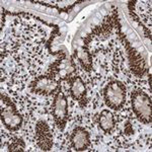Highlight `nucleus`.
<instances>
[{
	"instance_id": "f257e3e1",
	"label": "nucleus",
	"mask_w": 152,
	"mask_h": 152,
	"mask_svg": "<svg viewBox=\"0 0 152 152\" xmlns=\"http://www.w3.org/2000/svg\"><path fill=\"white\" fill-rule=\"evenodd\" d=\"M132 109L136 117L144 124L152 122V104L151 99L142 90H135L131 95Z\"/></svg>"
},
{
	"instance_id": "f03ea898",
	"label": "nucleus",
	"mask_w": 152,
	"mask_h": 152,
	"mask_svg": "<svg viewBox=\"0 0 152 152\" xmlns=\"http://www.w3.org/2000/svg\"><path fill=\"white\" fill-rule=\"evenodd\" d=\"M1 121L10 132L18 131L23 125V117L11 100L1 95Z\"/></svg>"
},
{
	"instance_id": "7ed1b4c3",
	"label": "nucleus",
	"mask_w": 152,
	"mask_h": 152,
	"mask_svg": "<svg viewBox=\"0 0 152 152\" xmlns=\"http://www.w3.org/2000/svg\"><path fill=\"white\" fill-rule=\"evenodd\" d=\"M104 102L110 109L120 110L126 102V87L121 81H111L104 89Z\"/></svg>"
},
{
	"instance_id": "20e7f679",
	"label": "nucleus",
	"mask_w": 152,
	"mask_h": 152,
	"mask_svg": "<svg viewBox=\"0 0 152 152\" xmlns=\"http://www.w3.org/2000/svg\"><path fill=\"white\" fill-rule=\"evenodd\" d=\"M52 113L57 127L63 131L68 120V102L61 88L56 92L54 97Z\"/></svg>"
},
{
	"instance_id": "39448f33",
	"label": "nucleus",
	"mask_w": 152,
	"mask_h": 152,
	"mask_svg": "<svg viewBox=\"0 0 152 152\" xmlns=\"http://www.w3.org/2000/svg\"><path fill=\"white\" fill-rule=\"evenodd\" d=\"M31 91L41 95H52L60 89V82L52 75H42L37 77L31 84Z\"/></svg>"
},
{
	"instance_id": "423d86ee",
	"label": "nucleus",
	"mask_w": 152,
	"mask_h": 152,
	"mask_svg": "<svg viewBox=\"0 0 152 152\" xmlns=\"http://www.w3.org/2000/svg\"><path fill=\"white\" fill-rule=\"evenodd\" d=\"M51 70H52V76L54 77L57 76L61 80H67L74 76L76 68L72 59L64 55L53 63L51 66Z\"/></svg>"
},
{
	"instance_id": "0eeeda50",
	"label": "nucleus",
	"mask_w": 152,
	"mask_h": 152,
	"mask_svg": "<svg viewBox=\"0 0 152 152\" xmlns=\"http://www.w3.org/2000/svg\"><path fill=\"white\" fill-rule=\"evenodd\" d=\"M36 140L43 151H50L53 146V136L46 121H39L36 125Z\"/></svg>"
},
{
	"instance_id": "6e6552de",
	"label": "nucleus",
	"mask_w": 152,
	"mask_h": 152,
	"mask_svg": "<svg viewBox=\"0 0 152 152\" xmlns=\"http://www.w3.org/2000/svg\"><path fill=\"white\" fill-rule=\"evenodd\" d=\"M70 82V94L73 99L77 100L81 107H84L86 104V94L87 89L85 83L81 77L74 75L69 79Z\"/></svg>"
},
{
	"instance_id": "1a4fd4ad",
	"label": "nucleus",
	"mask_w": 152,
	"mask_h": 152,
	"mask_svg": "<svg viewBox=\"0 0 152 152\" xmlns=\"http://www.w3.org/2000/svg\"><path fill=\"white\" fill-rule=\"evenodd\" d=\"M71 146L75 151H84L90 145L89 133L82 127H77L71 134Z\"/></svg>"
},
{
	"instance_id": "9d476101",
	"label": "nucleus",
	"mask_w": 152,
	"mask_h": 152,
	"mask_svg": "<svg viewBox=\"0 0 152 152\" xmlns=\"http://www.w3.org/2000/svg\"><path fill=\"white\" fill-rule=\"evenodd\" d=\"M127 50H128V55L130 59V65H131V69L133 70V72L136 75L140 76L144 73L145 71V63H144L143 59L135 49L131 48L128 45V43L126 44Z\"/></svg>"
},
{
	"instance_id": "9b49d317",
	"label": "nucleus",
	"mask_w": 152,
	"mask_h": 152,
	"mask_svg": "<svg viewBox=\"0 0 152 152\" xmlns=\"http://www.w3.org/2000/svg\"><path fill=\"white\" fill-rule=\"evenodd\" d=\"M115 117L110 110H104L99 116V125L100 129L107 134H110L115 128Z\"/></svg>"
},
{
	"instance_id": "f8f14e48",
	"label": "nucleus",
	"mask_w": 152,
	"mask_h": 152,
	"mask_svg": "<svg viewBox=\"0 0 152 152\" xmlns=\"http://www.w3.org/2000/svg\"><path fill=\"white\" fill-rule=\"evenodd\" d=\"M75 57L84 70L90 71L92 69V57L86 46H81L78 48L75 52Z\"/></svg>"
},
{
	"instance_id": "ddd939ff",
	"label": "nucleus",
	"mask_w": 152,
	"mask_h": 152,
	"mask_svg": "<svg viewBox=\"0 0 152 152\" xmlns=\"http://www.w3.org/2000/svg\"><path fill=\"white\" fill-rule=\"evenodd\" d=\"M26 144L21 138H13L8 146V151L15 152V151H24Z\"/></svg>"
}]
</instances>
